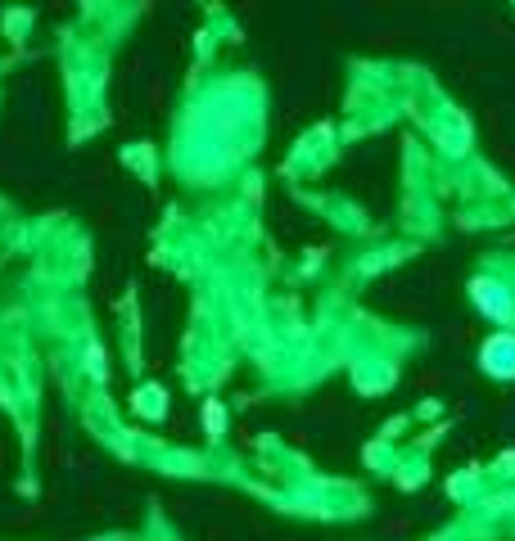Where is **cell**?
Segmentation results:
<instances>
[{
    "label": "cell",
    "instance_id": "1",
    "mask_svg": "<svg viewBox=\"0 0 515 541\" xmlns=\"http://www.w3.org/2000/svg\"><path fill=\"white\" fill-rule=\"evenodd\" d=\"M484 365L493 375H515V338H493V343H488Z\"/></svg>",
    "mask_w": 515,
    "mask_h": 541
}]
</instances>
